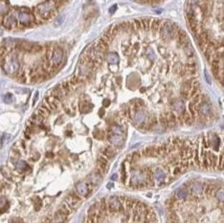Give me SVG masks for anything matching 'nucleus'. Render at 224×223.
Wrapping results in <instances>:
<instances>
[{"label": "nucleus", "mask_w": 224, "mask_h": 223, "mask_svg": "<svg viewBox=\"0 0 224 223\" xmlns=\"http://www.w3.org/2000/svg\"><path fill=\"white\" fill-rule=\"evenodd\" d=\"M2 67L9 75H16L20 70V62L16 54H10L4 56Z\"/></svg>", "instance_id": "1"}, {"label": "nucleus", "mask_w": 224, "mask_h": 223, "mask_svg": "<svg viewBox=\"0 0 224 223\" xmlns=\"http://www.w3.org/2000/svg\"><path fill=\"white\" fill-rule=\"evenodd\" d=\"M161 37L163 38L165 41L174 39V38L177 37L179 28L177 27V25L174 24L172 22L170 21H162V24L160 26L159 29Z\"/></svg>", "instance_id": "2"}, {"label": "nucleus", "mask_w": 224, "mask_h": 223, "mask_svg": "<svg viewBox=\"0 0 224 223\" xmlns=\"http://www.w3.org/2000/svg\"><path fill=\"white\" fill-rule=\"evenodd\" d=\"M56 3L53 0L42 2L38 4L35 8V14L41 19H48L56 11Z\"/></svg>", "instance_id": "3"}, {"label": "nucleus", "mask_w": 224, "mask_h": 223, "mask_svg": "<svg viewBox=\"0 0 224 223\" xmlns=\"http://www.w3.org/2000/svg\"><path fill=\"white\" fill-rule=\"evenodd\" d=\"M63 56H64L63 50L61 47H55L54 49H52L48 56L50 66L53 68L59 67L61 64L62 61H63Z\"/></svg>", "instance_id": "4"}, {"label": "nucleus", "mask_w": 224, "mask_h": 223, "mask_svg": "<svg viewBox=\"0 0 224 223\" xmlns=\"http://www.w3.org/2000/svg\"><path fill=\"white\" fill-rule=\"evenodd\" d=\"M107 207H108L109 213H123L125 211V207L120 196H110L106 199Z\"/></svg>", "instance_id": "5"}, {"label": "nucleus", "mask_w": 224, "mask_h": 223, "mask_svg": "<svg viewBox=\"0 0 224 223\" xmlns=\"http://www.w3.org/2000/svg\"><path fill=\"white\" fill-rule=\"evenodd\" d=\"M17 18V22L21 26H29L34 22V16L31 13L25 10H19L14 12Z\"/></svg>", "instance_id": "6"}, {"label": "nucleus", "mask_w": 224, "mask_h": 223, "mask_svg": "<svg viewBox=\"0 0 224 223\" xmlns=\"http://www.w3.org/2000/svg\"><path fill=\"white\" fill-rule=\"evenodd\" d=\"M82 200V197L80 196L77 192H71L68 194V195L65 197L64 201L72 208V209H76L80 205Z\"/></svg>", "instance_id": "7"}, {"label": "nucleus", "mask_w": 224, "mask_h": 223, "mask_svg": "<svg viewBox=\"0 0 224 223\" xmlns=\"http://www.w3.org/2000/svg\"><path fill=\"white\" fill-rule=\"evenodd\" d=\"M2 23L4 25L5 28L7 29H13L17 25V18L16 16V13H9L7 14H5L4 17H3Z\"/></svg>", "instance_id": "8"}, {"label": "nucleus", "mask_w": 224, "mask_h": 223, "mask_svg": "<svg viewBox=\"0 0 224 223\" xmlns=\"http://www.w3.org/2000/svg\"><path fill=\"white\" fill-rule=\"evenodd\" d=\"M108 159L106 156L101 155L99 156V158L97 160V169L96 171H98L99 173H101L103 176V174L106 173L108 169Z\"/></svg>", "instance_id": "9"}, {"label": "nucleus", "mask_w": 224, "mask_h": 223, "mask_svg": "<svg viewBox=\"0 0 224 223\" xmlns=\"http://www.w3.org/2000/svg\"><path fill=\"white\" fill-rule=\"evenodd\" d=\"M91 188L89 187L88 183L85 182H80L76 185V192L79 194L82 197H87L88 194H90Z\"/></svg>", "instance_id": "10"}, {"label": "nucleus", "mask_w": 224, "mask_h": 223, "mask_svg": "<svg viewBox=\"0 0 224 223\" xmlns=\"http://www.w3.org/2000/svg\"><path fill=\"white\" fill-rule=\"evenodd\" d=\"M107 138L110 141L111 144H113L115 147H122L124 144V139L121 135L118 134H113V133L109 132L108 135H107Z\"/></svg>", "instance_id": "11"}, {"label": "nucleus", "mask_w": 224, "mask_h": 223, "mask_svg": "<svg viewBox=\"0 0 224 223\" xmlns=\"http://www.w3.org/2000/svg\"><path fill=\"white\" fill-rule=\"evenodd\" d=\"M208 144H209V147L213 148L214 150H219V145H220V140L219 137L216 134H214L212 136V138H209L208 137Z\"/></svg>", "instance_id": "12"}, {"label": "nucleus", "mask_w": 224, "mask_h": 223, "mask_svg": "<svg viewBox=\"0 0 224 223\" xmlns=\"http://www.w3.org/2000/svg\"><path fill=\"white\" fill-rule=\"evenodd\" d=\"M143 155L146 157H158V151H157V147H148L143 150L142 151Z\"/></svg>", "instance_id": "13"}, {"label": "nucleus", "mask_w": 224, "mask_h": 223, "mask_svg": "<svg viewBox=\"0 0 224 223\" xmlns=\"http://www.w3.org/2000/svg\"><path fill=\"white\" fill-rule=\"evenodd\" d=\"M45 101L48 103V105H50V107L52 108V111L56 110L57 108L59 107V105H61V101L57 99L56 97H54L53 95H50L45 99Z\"/></svg>", "instance_id": "14"}, {"label": "nucleus", "mask_w": 224, "mask_h": 223, "mask_svg": "<svg viewBox=\"0 0 224 223\" xmlns=\"http://www.w3.org/2000/svg\"><path fill=\"white\" fill-rule=\"evenodd\" d=\"M134 120H135V123L139 126H143L145 124V122L147 121V117H146L145 112L139 109L138 111L136 112L135 116H134Z\"/></svg>", "instance_id": "15"}, {"label": "nucleus", "mask_w": 224, "mask_h": 223, "mask_svg": "<svg viewBox=\"0 0 224 223\" xmlns=\"http://www.w3.org/2000/svg\"><path fill=\"white\" fill-rule=\"evenodd\" d=\"M168 120V124H169V127H174L176 126V123H177V116H176L174 112H166L164 113Z\"/></svg>", "instance_id": "16"}, {"label": "nucleus", "mask_w": 224, "mask_h": 223, "mask_svg": "<svg viewBox=\"0 0 224 223\" xmlns=\"http://www.w3.org/2000/svg\"><path fill=\"white\" fill-rule=\"evenodd\" d=\"M106 58L109 64H118L119 61H120V58H119L118 54L114 52L107 53L106 55Z\"/></svg>", "instance_id": "17"}, {"label": "nucleus", "mask_w": 224, "mask_h": 223, "mask_svg": "<svg viewBox=\"0 0 224 223\" xmlns=\"http://www.w3.org/2000/svg\"><path fill=\"white\" fill-rule=\"evenodd\" d=\"M179 114H180L182 120H183V122H184V124H192V123L193 122V119L192 117V115L190 114L189 111H187L186 109H185V110H183L181 113H179Z\"/></svg>", "instance_id": "18"}, {"label": "nucleus", "mask_w": 224, "mask_h": 223, "mask_svg": "<svg viewBox=\"0 0 224 223\" xmlns=\"http://www.w3.org/2000/svg\"><path fill=\"white\" fill-rule=\"evenodd\" d=\"M153 177L158 181V182H162V181L165 180L166 175H165V172H164V171L162 169L156 168L154 172H153Z\"/></svg>", "instance_id": "19"}, {"label": "nucleus", "mask_w": 224, "mask_h": 223, "mask_svg": "<svg viewBox=\"0 0 224 223\" xmlns=\"http://www.w3.org/2000/svg\"><path fill=\"white\" fill-rule=\"evenodd\" d=\"M208 159H209V164H210L211 169H216L217 166V156L214 153H212L209 151L208 152Z\"/></svg>", "instance_id": "20"}, {"label": "nucleus", "mask_w": 224, "mask_h": 223, "mask_svg": "<svg viewBox=\"0 0 224 223\" xmlns=\"http://www.w3.org/2000/svg\"><path fill=\"white\" fill-rule=\"evenodd\" d=\"M183 49H184L185 55H186L188 58H192V56L195 55V50H193L192 44H191L190 41H189V42H187L183 46Z\"/></svg>", "instance_id": "21"}, {"label": "nucleus", "mask_w": 224, "mask_h": 223, "mask_svg": "<svg viewBox=\"0 0 224 223\" xmlns=\"http://www.w3.org/2000/svg\"><path fill=\"white\" fill-rule=\"evenodd\" d=\"M10 12L8 3L5 0H0V16H4Z\"/></svg>", "instance_id": "22"}, {"label": "nucleus", "mask_w": 224, "mask_h": 223, "mask_svg": "<svg viewBox=\"0 0 224 223\" xmlns=\"http://www.w3.org/2000/svg\"><path fill=\"white\" fill-rule=\"evenodd\" d=\"M161 24H162V20L161 19H152L150 22V30L152 31V33H156L157 31H159Z\"/></svg>", "instance_id": "23"}, {"label": "nucleus", "mask_w": 224, "mask_h": 223, "mask_svg": "<svg viewBox=\"0 0 224 223\" xmlns=\"http://www.w3.org/2000/svg\"><path fill=\"white\" fill-rule=\"evenodd\" d=\"M101 154H103V156H106L107 159H112L115 155V150H113L112 148L107 147V148H104L103 150H101Z\"/></svg>", "instance_id": "24"}, {"label": "nucleus", "mask_w": 224, "mask_h": 223, "mask_svg": "<svg viewBox=\"0 0 224 223\" xmlns=\"http://www.w3.org/2000/svg\"><path fill=\"white\" fill-rule=\"evenodd\" d=\"M52 95L54 97H56L58 100L61 101L65 95V92L62 90V88L61 87V85H59V86H58V87H56L55 89H54L53 92H52Z\"/></svg>", "instance_id": "25"}, {"label": "nucleus", "mask_w": 224, "mask_h": 223, "mask_svg": "<svg viewBox=\"0 0 224 223\" xmlns=\"http://www.w3.org/2000/svg\"><path fill=\"white\" fill-rule=\"evenodd\" d=\"M157 147V151H158V155L159 156H166L168 154V144H162L159 145H156Z\"/></svg>", "instance_id": "26"}, {"label": "nucleus", "mask_w": 224, "mask_h": 223, "mask_svg": "<svg viewBox=\"0 0 224 223\" xmlns=\"http://www.w3.org/2000/svg\"><path fill=\"white\" fill-rule=\"evenodd\" d=\"M189 112L190 114L192 115V117L193 119V121L195 120V118H197L199 116V113H198V110L196 109L195 107V105L193 103V102L189 103Z\"/></svg>", "instance_id": "27"}, {"label": "nucleus", "mask_w": 224, "mask_h": 223, "mask_svg": "<svg viewBox=\"0 0 224 223\" xmlns=\"http://www.w3.org/2000/svg\"><path fill=\"white\" fill-rule=\"evenodd\" d=\"M174 110H175V111H177V112H178V114H179V113H181L182 111L186 109V106H185V103H184L183 101L178 100V101H176V102L174 103Z\"/></svg>", "instance_id": "28"}, {"label": "nucleus", "mask_w": 224, "mask_h": 223, "mask_svg": "<svg viewBox=\"0 0 224 223\" xmlns=\"http://www.w3.org/2000/svg\"><path fill=\"white\" fill-rule=\"evenodd\" d=\"M193 158H195V163L197 166H201V162H200V154H199V144L198 142L195 144V155H193Z\"/></svg>", "instance_id": "29"}, {"label": "nucleus", "mask_w": 224, "mask_h": 223, "mask_svg": "<svg viewBox=\"0 0 224 223\" xmlns=\"http://www.w3.org/2000/svg\"><path fill=\"white\" fill-rule=\"evenodd\" d=\"M202 192V186L199 183H195L192 186V194L193 195H200Z\"/></svg>", "instance_id": "30"}, {"label": "nucleus", "mask_w": 224, "mask_h": 223, "mask_svg": "<svg viewBox=\"0 0 224 223\" xmlns=\"http://www.w3.org/2000/svg\"><path fill=\"white\" fill-rule=\"evenodd\" d=\"M187 196V191L185 188H179L175 191V197L177 199H184Z\"/></svg>", "instance_id": "31"}, {"label": "nucleus", "mask_w": 224, "mask_h": 223, "mask_svg": "<svg viewBox=\"0 0 224 223\" xmlns=\"http://www.w3.org/2000/svg\"><path fill=\"white\" fill-rule=\"evenodd\" d=\"M158 122L161 124V126L164 127V128H169V124H168V120H167L165 114H161L158 118Z\"/></svg>", "instance_id": "32"}, {"label": "nucleus", "mask_w": 224, "mask_h": 223, "mask_svg": "<svg viewBox=\"0 0 224 223\" xmlns=\"http://www.w3.org/2000/svg\"><path fill=\"white\" fill-rule=\"evenodd\" d=\"M37 114L38 115H40V116H42V117L43 118H47V117H48V116L50 115V113H51V111L49 110V109L48 108H46V107H44V106L42 105V106H41V107L39 108V109H38V110H37Z\"/></svg>", "instance_id": "33"}, {"label": "nucleus", "mask_w": 224, "mask_h": 223, "mask_svg": "<svg viewBox=\"0 0 224 223\" xmlns=\"http://www.w3.org/2000/svg\"><path fill=\"white\" fill-rule=\"evenodd\" d=\"M109 132L113 133V134L122 135V134H123V129H122V127L119 126H112L109 128Z\"/></svg>", "instance_id": "34"}, {"label": "nucleus", "mask_w": 224, "mask_h": 223, "mask_svg": "<svg viewBox=\"0 0 224 223\" xmlns=\"http://www.w3.org/2000/svg\"><path fill=\"white\" fill-rule=\"evenodd\" d=\"M141 22H142V27L144 30H148L150 28V22H151V19L149 18H143L141 19Z\"/></svg>", "instance_id": "35"}, {"label": "nucleus", "mask_w": 224, "mask_h": 223, "mask_svg": "<svg viewBox=\"0 0 224 223\" xmlns=\"http://www.w3.org/2000/svg\"><path fill=\"white\" fill-rule=\"evenodd\" d=\"M142 157V154L140 151H134V152H132V154L130 155V158H131V161L133 162H136L138 161V160Z\"/></svg>", "instance_id": "36"}, {"label": "nucleus", "mask_w": 224, "mask_h": 223, "mask_svg": "<svg viewBox=\"0 0 224 223\" xmlns=\"http://www.w3.org/2000/svg\"><path fill=\"white\" fill-rule=\"evenodd\" d=\"M7 199H6L4 196L0 195V210L5 211V209L7 208Z\"/></svg>", "instance_id": "37"}, {"label": "nucleus", "mask_w": 224, "mask_h": 223, "mask_svg": "<svg viewBox=\"0 0 224 223\" xmlns=\"http://www.w3.org/2000/svg\"><path fill=\"white\" fill-rule=\"evenodd\" d=\"M214 190H216V186L214 185H208L205 188V194L207 195H212L214 192Z\"/></svg>", "instance_id": "38"}, {"label": "nucleus", "mask_w": 224, "mask_h": 223, "mask_svg": "<svg viewBox=\"0 0 224 223\" xmlns=\"http://www.w3.org/2000/svg\"><path fill=\"white\" fill-rule=\"evenodd\" d=\"M217 200L220 202L224 201V190L223 189H219V191L217 192Z\"/></svg>", "instance_id": "39"}, {"label": "nucleus", "mask_w": 224, "mask_h": 223, "mask_svg": "<svg viewBox=\"0 0 224 223\" xmlns=\"http://www.w3.org/2000/svg\"><path fill=\"white\" fill-rule=\"evenodd\" d=\"M16 167L17 169H19V171H23V169H25L28 168V166H27V164L25 162H22V161H19L17 162L16 164Z\"/></svg>", "instance_id": "40"}, {"label": "nucleus", "mask_w": 224, "mask_h": 223, "mask_svg": "<svg viewBox=\"0 0 224 223\" xmlns=\"http://www.w3.org/2000/svg\"><path fill=\"white\" fill-rule=\"evenodd\" d=\"M64 19H65V16H63V14H62V16H59L58 18L55 20V22H54V23H55V26H56V27H58V26H61L62 23H63Z\"/></svg>", "instance_id": "41"}, {"label": "nucleus", "mask_w": 224, "mask_h": 223, "mask_svg": "<svg viewBox=\"0 0 224 223\" xmlns=\"http://www.w3.org/2000/svg\"><path fill=\"white\" fill-rule=\"evenodd\" d=\"M182 171H184L183 169H182V167L180 165H176L174 169V171H172V174L174 175H179L182 173Z\"/></svg>", "instance_id": "42"}, {"label": "nucleus", "mask_w": 224, "mask_h": 223, "mask_svg": "<svg viewBox=\"0 0 224 223\" xmlns=\"http://www.w3.org/2000/svg\"><path fill=\"white\" fill-rule=\"evenodd\" d=\"M201 96L202 95L199 93L195 94V96L193 97V103H195V105H198V103L201 102Z\"/></svg>", "instance_id": "43"}, {"label": "nucleus", "mask_w": 224, "mask_h": 223, "mask_svg": "<svg viewBox=\"0 0 224 223\" xmlns=\"http://www.w3.org/2000/svg\"><path fill=\"white\" fill-rule=\"evenodd\" d=\"M93 135L96 139H103L104 138V133L103 131H101V130H97V131H95L93 133Z\"/></svg>", "instance_id": "44"}, {"label": "nucleus", "mask_w": 224, "mask_h": 223, "mask_svg": "<svg viewBox=\"0 0 224 223\" xmlns=\"http://www.w3.org/2000/svg\"><path fill=\"white\" fill-rule=\"evenodd\" d=\"M147 55L149 58L151 59V61H154L155 59V54H154V51L152 50L151 48H148V51H147Z\"/></svg>", "instance_id": "45"}, {"label": "nucleus", "mask_w": 224, "mask_h": 223, "mask_svg": "<svg viewBox=\"0 0 224 223\" xmlns=\"http://www.w3.org/2000/svg\"><path fill=\"white\" fill-rule=\"evenodd\" d=\"M171 222H178L179 219L177 218V216H176L175 213H171V215H170V220Z\"/></svg>", "instance_id": "46"}, {"label": "nucleus", "mask_w": 224, "mask_h": 223, "mask_svg": "<svg viewBox=\"0 0 224 223\" xmlns=\"http://www.w3.org/2000/svg\"><path fill=\"white\" fill-rule=\"evenodd\" d=\"M170 164L171 165H177L178 164V157L175 155H172L171 159H170Z\"/></svg>", "instance_id": "47"}, {"label": "nucleus", "mask_w": 224, "mask_h": 223, "mask_svg": "<svg viewBox=\"0 0 224 223\" xmlns=\"http://www.w3.org/2000/svg\"><path fill=\"white\" fill-rule=\"evenodd\" d=\"M158 51L160 52V54L162 55V56H166V55H167V50H166V48H164V47H162V46H159V47H158Z\"/></svg>", "instance_id": "48"}, {"label": "nucleus", "mask_w": 224, "mask_h": 223, "mask_svg": "<svg viewBox=\"0 0 224 223\" xmlns=\"http://www.w3.org/2000/svg\"><path fill=\"white\" fill-rule=\"evenodd\" d=\"M201 1H203V0H189L188 2H190L191 4H193V5H195V4H198L199 2H201Z\"/></svg>", "instance_id": "49"}, {"label": "nucleus", "mask_w": 224, "mask_h": 223, "mask_svg": "<svg viewBox=\"0 0 224 223\" xmlns=\"http://www.w3.org/2000/svg\"><path fill=\"white\" fill-rule=\"evenodd\" d=\"M117 9V5H113L111 8H110V10H109V13L110 14H113L115 12V10Z\"/></svg>", "instance_id": "50"}, {"label": "nucleus", "mask_w": 224, "mask_h": 223, "mask_svg": "<svg viewBox=\"0 0 224 223\" xmlns=\"http://www.w3.org/2000/svg\"><path fill=\"white\" fill-rule=\"evenodd\" d=\"M110 105V102L108 100H104L103 101V106H108Z\"/></svg>", "instance_id": "51"}, {"label": "nucleus", "mask_w": 224, "mask_h": 223, "mask_svg": "<svg viewBox=\"0 0 224 223\" xmlns=\"http://www.w3.org/2000/svg\"><path fill=\"white\" fill-rule=\"evenodd\" d=\"M111 179H112L113 181L117 180V179H118V175H117V174H113L112 176H111Z\"/></svg>", "instance_id": "52"}, {"label": "nucleus", "mask_w": 224, "mask_h": 223, "mask_svg": "<svg viewBox=\"0 0 224 223\" xmlns=\"http://www.w3.org/2000/svg\"><path fill=\"white\" fill-rule=\"evenodd\" d=\"M107 188H108V189H111V188H112V184H111V183H110V184H107Z\"/></svg>", "instance_id": "53"}, {"label": "nucleus", "mask_w": 224, "mask_h": 223, "mask_svg": "<svg viewBox=\"0 0 224 223\" xmlns=\"http://www.w3.org/2000/svg\"><path fill=\"white\" fill-rule=\"evenodd\" d=\"M223 45H224V39H223Z\"/></svg>", "instance_id": "54"}, {"label": "nucleus", "mask_w": 224, "mask_h": 223, "mask_svg": "<svg viewBox=\"0 0 224 223\" xmlns=\"http://www.w3.org/2000/svg\"><path fill=\"white\" fill-rule=\"evenodd\" d=\"M59 1H61V0H59Z\"/></svg>", "instance_id": "55"}]
</instances>
